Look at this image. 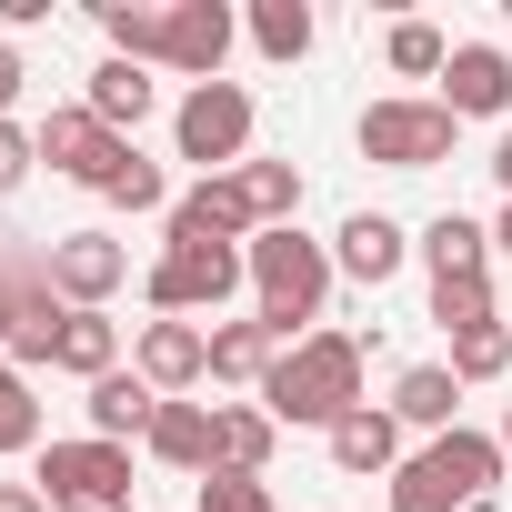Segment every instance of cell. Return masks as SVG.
<instances>
[{
    "mask_svg": "<svg viewBox=\"0 0 512 512\" xmlns=\"http://www.w3.org/2000/svg\"><path fill=\"white\" fill-rule=\"evenodd\" d=\"M251 402H262L282 432H332L342 412H362V342H352V332H312V342H292Z\"/></svg>",
    "mask_w": 512,
    "mask_h": 512,
    "instance_id": "cell-1",
    "label": "cell"
},
{
    "mask_svg": "<svg viewBox=\"0 0 512 512\" xmlns=\"http://www.w3.org/2000/svg\"><path fill=\"white\" fill-rule=\"evenodd\" d=\"M251 292H262V322L282 332V352L292 342H312V322H322V302H332V241H312L302 221H282V231H251Z\"/></svg>",
    "mask_w": 512,
    "mask_h": 512,
    "instance_id": "cell-2",
    "label": "cell"
},
{
    "mask_svg": "<svg viewBox=\"0 0 512 512\" xmlns=\"http://www.w3.org/2000/svg\"><path fill=\"white\" fill-rule=\"evenodd\" d=\"M452 111L442 101H422V91H392V101H372L362 121H352V141H362V161H382V171H442L452 161Z\"/></svg>",
    "mask_w": 512,
    "mask_h": 512,
    "instance_id": "cell-3",
    "label": "cell"
},
{
    "mask_svg": "<svg viewBox=\"0 0 512 512\" xmlns=\"http://www.w3.org/2000/svg\"><path fill=\"white\" fill-rule=\"evenodd\" d=\"M251 91L241 81H201V91H181V111H171V151L181 161H201V181L211 171H241L251 161Z\"/></svg>",
    "mask_w": 512,
    "mask_h": 512,
    "instance_id": "cell-4",
    "label": "cell"
},
{
    "mask_svg": "<svg viewBox=\"0 0 512 512\" xmlns=\"http://www.w3.org/2000/svg\"><path fill=\"white\" fill-rule=\"evenodd\" d=\"M251 282V262H241V251H211V241H161V262H151V312L161 322H191V312H211L221 322V302Z\"/></svg>",
    "mask_w": 512,
    "mask_h": 512,
    "instance_id": "cell-5",
    "label": "cell"
},
{
    "mask_svg": "<svg viewBox=\"0 0 512 512\" xmlns=\"http://www.w3.org/2000/svg\"><path fill=\"white\" fill-rule=\"evenodd\" d=\"M31 482H41L51 502H121V512H131V442H101V432L51 442Z\"/></svg>",
    "mask_w": 512,
    "mask_h": 512,
    "instance_id": "cell-6",
    "label": "cell"
},
{
    "mask_svg": "<svg viewBox=\"0 0 512 512\" xmlns=\"http://www.w3.org/2000/svg\"><path fill=\"white\" fill-rule=\"evenodd\" d=\"M41 272H51V292H61L71 312H111V292L131 282V241H111V231H61V241L41 251Z\"/></svg>",
    "mask_w": 512,
    "mask_h": 512,
    "instance_id": "cell-7",
    "label": "cell"
},
{
    "mask_svg": "<svg viewBox=\"0 0 512 512\" xmlns=\"http://www.w3.org/2000/svg\"><path fill=\"white\" fill-rule=\"evenodd\" d=\"M251 191H241V171H211V181H191L181 201H171V221H161V241H211V251H251Z\"/></svg>",
    "mask_w": 512,
    "mask_h": 512,
    "instance_id": "cell-8",
    "label": "cell"
},
{
    "mask_svg": "<svg viewBox=\"0 0 512 512\" xmlns=\"http://www.w3.org/2000/svg\"><path fill=\"white\" fill-rule=\"evenodd\" d=\"M41 161H51L61 181H81V191H111V171L131 161V141H121V131H101L81 101H61V111L41 121Z\"/></svg>",
    "mask_w": 512,
    "mask_h": 512,
    "instance_id": "cell-9",
    "label": "cell"
},
{
    "mask_svg": "<svg viewBox=\"0 0 512 512\" xmlns=\"http://www.w3.org/2000/svg\"><path fill=\"white\" fill-rule=\"evenodd\" d=\"M231 41H241L231 0H171V31H161V71H181V81L201 91V81H221Z\"/></svg>",
    "mask_w": 512,
    "mask_h": 512,
    "instance_id": "cell-10",
    "label": "cell"
},
{
    "mask_svg": "<svg viewBox=\"0 0 512 512\" xmlns=\"http://www.w3.org/2000/svg\"><path fill=\"white\" fill-rule=\"evenodd\" d=\"M432 101H442L452 121H502V111H512V51H492V41H452Z\"/></svg>",
    "mask_w": 512,
    "mask_h": 512,
    "instance_id": "cell-11",
    "label": "cell"
},
{
    "mask_svg": "<svg viewBox=\"0 0 512 512\" xmlns=\"http://www.w3.org/2000/svg\"><path fill=\"white\" fill-rule=\"evenodd\" d=\"M131 372H141L161 402H181L191 382H211V332H201V322H141V352H131Z\"/></svg>",
    "mask_w": 512,
    "mask_h": 512,
    "instance_id": "cell-12",
    "label": "cell"
},
{
    "mask_svg": "<svg viewBox=\"0 0 512 512\" xmlns=\"http://www.w3.org/2000/svg\"><path fill=\"white\" fill-rule=\"evenodd\" d=\"M332 472H352V482H392L412 452H402V422H392V402H362V412H342L332 432Z\"/></svg>",
    "mask_w": 512,
    "mask_h": 512,
    "instance_id": "cell-13",
    "label": "cell"
},
{
    "mask_svg": "<svg viewBox=\"0 0 512 512\" xmlns=\"http://www.w3.org/2000/svg\"><path fill=\"white\" fill-rule=\"evenodd\" d=\"M402 262H412V231H402L392 211H352V221L332 231V272H342V282H362V292H382Z\"/></svg>",
    "mask_w": 512,
    "mask_h": 512,
    "instance_id": "cell-14",
    "label": "cell"
},
{
    "mask_svg": "<svg viewBox=\"0 0 512 512\" xmlns=\"http://www.w3.org/2000/svg\"><path fill=\"white\" fill-rule=\"evenodd\" d=\"M81 111H91L101 131H121V141H131V131L161 111V81H151L141 61H101V71H91V91H81Z\"/></svg>",
    "mask_w": 512,
    "mask_h": 512,
    "instance_id": "cell-15",
    "label": "cell"
},
{
    "mask_svg": "<svg viewBox=\"0 0 512 512\" xmlns=\"http://www.w3.org/2000/svg\"><path fill=\"white\" fill-rule=\"evenodd\" d=\"M392 422L402 432H462V382H452V362H412L402 382H392Z\"/></svg>",
    "mask_w": 512,
    "mask_h": 512,
    "instance_id": "cell-16",
    "label": "cell"
},
{
    "mask_svg": "<svg viewBox=\"0 0 512 512\" xmlns=\"http://www.w3.org/2000/svg\"><path fill=\"white\" fill-rule=\"evenodd\" d=\"M422 462L462 492V512H482V502H492V482H502V442H492V432H472V422H462V432H442V442H422Z\"/></svg>",
    "mask_w": 512,
    "mask_h": 512,
    "instance_id": "cell-17",
    "label": "cell"
},
{
    "mask_svg": "<svg viewBox=\"0 0 512 512\" xmlns=\"http://www.w3.org/2000/svg\"><path fill=\"white\" fill-rule=\"evenodd\" d=\"M422 262H432V282H492V231L472 221V211H442V221H422Z\"/></svg>",
    "mask_w": 512,
    "mask_h": 512,
    "instance_id": "cell-18",
    "label": "cell"
},
{
    "mask_svg": "<svg viewBox=\"0 0 512 512\" xmlns=\"http://www.w3.org/2000/svg\"><path fill=\"white\" fill-rule=\"evenodd\" d=\"M282 442V422L262 402H211V472H262Z\"/></svg>",
    "mask_w": 512,
    "mask_h": 512,
    "instance_id": "cell-19",
    "label": "cell"
},
{
    "mask_svg": "<svg viewBox=\"0 0 512 512\" xmlns=\"http://www.w3.org/2000/svg\"><path fill=\"white\" fill-rule=\"evenodd\" d=\"M91 432L101 442H151V422H161V392L141 382V372H111V382H91Z\"/></svg>",
    "mask_w": 512,
    "mask_h": 512,
    "instance_id": "cell-20",
    "label": "cell"
},
{
    "mask_svg": "<svg viewBox=\"0 0 512 512\" xmlns=\"http://www.w3.org/2000/svg\"><path fill=\"white\" fill-rule=\"evenodd\" d=\"M272 362H282V332L262 312H251V322H211V382H251V392H262Z\"/></svg>",
    "mask_w": 512,
    "mask_h": 512,
    "instance_id": "cell-21",
    "label": "cell"
},
{
    "mask_svg": "<svg viewBox=\"0 0 512 512\" xmlns=\"http://www.w3.org/2000/svg\"><path fill=\"white\" fill-rule=\"evenodd\" d=\"M61 322H71V302L51 292V272L31 282V302H21V322H11V352L0 362H21V372H51L61 362Z\"/></svg>",
    "mask_w": 512,
    "mask_h": 512,
    "instance_id": "cell-22",
    "label": "cell"
},
{
    "mask_svg": "<svg viewBox=\"0 0 512 512\" xmlns=\"http://www.w3.org/2000/svg\"><path fill=\"white\" fill-rule=\"evenodd\" d=\"M161 472H211V402H161L151 442H141Z\"/></svg>",
    "mask_w": 512,
    "mask_h": 512,
    "instance_id": "cell-23",
    "label": "cell"
},
{
    "mask_svg": "<svg viewBox=\"0 0 512 512\" xmlns=\"http://www.w3.org/2000/svg\"><path fill=\"white\" fill-rule=\"evenodd\" d=\"M51 372H71V382H111V372H121V322H111V312H71Z\"/></svg>",
    "mask_w": 512,
    "mask_h": 512,
    "instance_id": "cell-24",
    "label": "cell"
},
{
    "mask_svg": "<svg viewBox=\"0 0 512 512\" xmlns=\"http://www.w3.org/2000/svg\"><path fill=\"white\" fill-rule=\"evenodd\" d=\"M161 31H171V0H101V41H111V61H161Z\"/></svg>",
    "mask_w": 512,
    "mask_h": 512,
    "instance_id": "cell-25",
    "label": "cell"
},
{
    "mask_svg": "<svg viewBox=\"0 0 512 512\" xmlns=\"http://www.w3.org/2000/svg\"><path fill=\"white\" fill-rule=\"evenodd\" d=\"M251 51L292 71V61L312 51V0H251Z\"/></svg>",
    "mask_w": 512,
    "mask_h": 512,
    "instance_id": "cell-26",
    "label": "cell"
},
{
    "mask_svg": "<svg viewBox=\"0 0 512 512\" xmlns=\"http://www.w3.org/2000/svg\"><path fill=\"white\" fill-rule=\"evenodd\" d=\"M241 191H251V221H262V231L302 221V171L292 161H241Z\"/></svg>",
    "mask_w": 512,
    "mask_h": 512,
    "instance_id": "cell-27",
    "label": "cell"
},
{
    "mask_svg": "<svg viewBox=\"0 0 512 512\" xmlns=\"http://www.w3.org/2000/svg\"><path fill=\"white\" fill-rule=\"evenodd\" d=\"M382 61H392L402 81H442V61H452V41H442L432 21H392V31H382Z\"/></svg>",
    "mask_w": 512,
    "mask_h": 512,
    "instance_id": "cell-28",
    "label": "cell"
},
{
    "mask_svg": "<svg viewBox=\"0 0 512 512\" xmlns=\"http://www.w3.org/2000/svg\"><path fill=\"white\" fill-rule=\"evenodd\" d=\"M101 201H111V211H131V221H141V211H161V221H171V201H181V191H171V181H161V161H141V141H131V161L111 171V191H101Z\"/></svg>",
    "mask_w": 512,
    "mask_h": 512,
    "instance_id": "cell-29",
    "label": "cell"
},
{
    "mask_svg": "<svg viewBox=\"0 0 512 512\" xmlns=\"http://www.w3.org/2000/svg\"><path fill=\"white\" fill-rule=\"evenodd\" d=\"M512 372V332L502 322H482V332H452V382L472 392V382H502Z\"/></svg>",
    "mask_w": 512,
    "mask_h": 512,
    "instance_id": "cell-30",
    "label": "cell"
},
{
    "mask_svg": "<svg viewBox=\"0 0 512 512\" xmlns=\"http://www.w3.org/2000/svg\"><path fill=\"white\" fill-rule=\"evenodd\" d=\"M41 442V402H31V372L0 362V452H31Z\"/></svg>",
    "mask_w": 512,
    "mask_h": 512,
    "instance_id": "cell-31",
    "label": "cell"
},
{
    "mask_svg": "<svg viewBox=\"0 0 512 512\" xmlns=\"http://www.w3.org/2000/svg\"><path fill=\"white\" fill-rule=\"evenodd\" d=\"M432 322L442 332H482V322H502V302H492V282H432Z\"/></svg>",
    "mask_w": 512,
    "mask_h": 512,
    "instance_id": "cell-32",
    "label": "cell"
},
{
    "mask_svg": "<svg viewBox=\"0 0 512 512\" xmlns=\"http://www.w3.org/2000/svg\"><path fill=\"white\" fill-rule=\"evenodd\" d=\"M392 512H462V492H452V482H442V472L412 452V462L392 472Z\"/></svg>",
    "mask_w": 512,
    "mask_h": 512,
    "instance_id": "cell-33",
    "label": "cell"
},
{
    "mask_svg": "<svg viewBox=\"0 0 512 512\" xmlns=\"http://www.w3.org/2000/svg\"><path fill=\"white\" fill-rule=\"evenodd\" d=\"M201 512H272L262 472H201Z\"/></svg>",
    "mask_w": 512,
    "mask_h": 512,
    "instance_id": "cell-34",
    "label": "cell"
},
{
    "mask_svg": "<svg viewBox=\"0 0 512 512\" xmlns=\"http://www.w3.org/2000/svg\"><path fill=\"white\" fill-rule=\"evenodd\" d=\"M31 282H41V262H31V251H0V352H11V322H21Z\"/></svg>",
    "mask_w": 512,
    "mask_h": 512,
    "instance_id": "cell-35",
    "label": "cell"
},
{
    "mask_svg": "<svg viewBox=\"0 0 512 512\" xmlns=\"http://www.w3.org/2000/svg\"><path fill=\"white\" fill-rule=\"evenodd\" d=\"M31 161H41V131H21V121H0V201H11V191L31 181Z\"/></svg>",
    "mask_w": 512,
    "mask_h": 512,
    "instance_id": "cell-36",
    "label": "cell"
},
{
    "mask_svg": "<svg viewBox=\"0 0 512 512\" xmlns=\"http://www.w3.org/2000/svg\"><path fill=\"white\" fill-rule=\"evenodd\" d=\"M21 91H31V61H21V41H0V121H11Z\"/></svg>",
    "mask_w": 512,
    "mask_h": 512,
    "instance_id": "cell-37",
    "label": "cell"
},
{
    "mask_svg": "<svg viewBox=\"0 0 512 512\" xmlns=\"http://www.w3.org/2000/svg\"><path fill=\"white\" fill-rule=\"evenodd\" d=\"M0 512H51V492L41 482H0Z\"/></svg>",
    "mask_w": 512,
    "mask_h": 512,
    "instance_id": "cell-38",
    "label": "cell"
},
{
    "mask_svg": "<svg viewBox=\"0 0 512 512\" xmlns=\"http://www.w3.org/2000/svg\"><path fill=\"white\" fill-rule=\"evenodd\" d=\"M492 181H502V201H512V131L492 141Z\"/></svg>",
    "mask_w": 512,
    "mask_h": 512,
    "instance_id": "cell-39",
    "label": "cell"
},
{
    "mask_svg": "<svg viewBox=\"0 0 512 512\" xmlns=\"http://www.w3.org/2000/svg\"><path fill=\"white\" fill-rule=\"evenodd\" d=\"M492 251H512V201H502V221H492Z\"/></svg>",
    "mask_w": 512,
    "mask_h": 512,
    "instance_id": "cell-40",
    "label": "cell"
},
{
    "mask_svg": "<svg viewBox=\"0 0 512 512\" xmlns=\"http://www.w3.org/2000/svg\"><path fill=\"white\" fill-rule=\"evenodd\" d=\"M51 512H121V502H51Z\"/></svg>",
    "mask_w": 512,
    "mask_h": 512,
    "instance_id": "cell-41",
    "label": "cell"
},
{
    "mask_svg": "<svg viewBox=\"0 0 512 512\" xmlns=\"http://www.w3.org/2000/svg\"><path fill=\"white\" fill-rule=\"evenodd\" d=\"M492 442H502V462H512V402H502V432H492Z\"/></svg>",
    "mask_w": 512,
    "mask_h": 512,
    "instance_id": "cell-42",
    "label": "cell"
},
{
    "mask_svg": "<svg viewBox=\"0 0 512 512\" xmlns=\"http://www.w3.org/2000/svg\"><path fill=\"white\" fill-rule=\"evenodd\" d=\"M502 21H512V0H502Z\"/></svg>",
    "mask_w": 512,
    "mask_h": 512,
    "instance_id": "cell-43",
    "label": "cell"
}]
</instances>
